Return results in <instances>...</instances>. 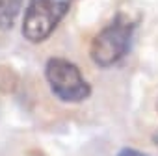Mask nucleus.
Wrapping results in <instances>:
<instances>
[{"instance_id": "f257e3e1", "label": "nucleus", "mask_w": 158, "mask_h": 156, "mask_svg": "<svg viewBox=\"0 0 158 156\" xmlns=\"http://www.w3.org/2000/svg\"><path fill=\"white\" fill-rule=\"evenodd\" d=\"M136 23L125 15H117L108 26H104L91 41L89 56L99 67H112L121 61L132 43Z\"/></svg>"}, {"instance_id": "f03ea898", "label": "nucleus", "mask_w": 158, "mask_h": 156, "mask_svg": "<svg viewBox=\"0 0 158 156\" xmlns=\"http://www.w3.org/2000/svg\"><path fill=\"white\" fill-rule=\"evenodd\" d=\"M45 78L52 93L63 102H82L91 95V86L73 61L50 58L45 65Z\"/></svg>"}, {"instance_id": "7ed1b4c3", "label": "nucleus", "mask_w": 158, "mask_h": 156, "mask_svg": "<svg viewBox=\"0 0 158 156\" xmlns=\"http://www.w3.org/2000/svg\"><path fill=\"white\" fill-rule=\"evenodd\" d=\"M73 0H30L23 19V35L32 43H41L52 35Z\"/></svg>"}, {"instance_id": "20e7f679", "label": "nucleus", "mask_w": 158, "mask_h": 156, "mask_svg": "<svg viewBox=\"0 0 158 156\" xmlns=\"http://www.w3.org/2000/svg\"><path fill=\"white\" fill-rule=\"evenodd\" d=\"M23 0H0V32H6L15 24Z\"/></svg>"}, {"instance_id": "39448f33", "label": "nucleus", "mask_w": 158, "mask_h": 156, "mask_svg": "<svg viewBox=\"0 0 158 156\" xmlns=\"http://www.w3.org/2000/svg\"><path fill=\"white\" fill-rule=\"evenodd\" d=\"M117 156H149V154H145L141 150H136V149H130V147H125L117 152Z\"/></svg>"}, {"instance_id": "423d86ee", "label": "nucleus", "mask_w": 158, "mask_h": 156, "mask_svg": "<svg viewBox=\"0 0 158 156\" xmlns=\"http://www.w3.org/2000/svg\"><path fill=\"white\" fill-rule=\"evenodd\" d=\"M154 143H156V147H158V134L154 136Z\"/></svg>"}]
</instances>
